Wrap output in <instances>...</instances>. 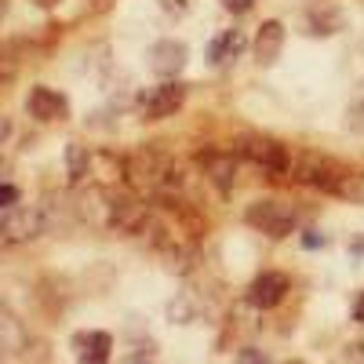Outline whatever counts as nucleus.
<instances>
[{
	"label": "nucleus",
	"mask_w": 364,
	"mask_h": 364,
	"mask_svg": "<svg viewBox=\"0 0 364 364\" xmlns=\"http://www.w3.org/2000/svg\"><path fill=\"white\" fill-rule=\"evenodd\" d=\"M128 175H132V182H135L139 190L157 193V197H168L178 186V175H175L171 157H164L161 149H154V146H146V149H139V154H132Z\"/></svg>",
	"instance_id": "nucleus-1"
},
{
	"label": "nucleus",
	"mask_w": 364,
	"mask_h": 364,
	"mask_svg": "<svg viewBox=\"0 0 364 364\" xmlns=\"http://www.w3.org/2000/svg\"><path fill=\"white\" fill-rule=\"evenodd\" d=\"M245 219H248V226H255V230L266 233V237H288V233L295 230V223H299L295 208H291L288 200H277V197L255 200V204L245 211Z\"/></svg>",
	"instance_id": "nucleus-2"
},
{
	"label": "nucleus",
	"mask_w": 364,
	"mask_h": 364,
	"mask_svg": "<svg viewBox=\"0 0 364 364\" xmlns=\"http://www.w3.org/2000/svg\"><path fill=\"white\" fill-rule=\"evenodd\" d=\"M237 146H240V157L252 161V164L262 168V171H269V175H281V171L291 168L288 149H284L277 139H269V135H245Z\"/></svg>",
	"instance_id": "nucleus-3"
},
{
	"label": "nucleus",
	"mask_w": 364,
	"mask_h": 364,
	"mask_svg": "<svg viewBox=\"0 0 364 364\" xmlns=\"http://www.w3.org/2000/svg\"><path fill=\"white\" fill-rule=\"evenodd\" d=\"M48 230L44 223V211L41 208H8L4 219H0V240H8V245H22V240H33Z\"/></svg>",
	"instance_id": "nucleus-4"
},
{
	"label": "nucleus",
	"mask_w": 364,
	"mask_h": 364,
	"mask_svg": "<svg viewBox=\"0 0 364 364\" xmlns=\"http://www.w3.org/2000/svg\"><path fill=\"white\" fill-rule=\"evenodd\" d=\"M149 223V208L135 193H109V230L139 233Z\"/></svg>",
	"instance_id": "nucleus-5"
},
{
	"label": "nucleus",
	"mask_w": 364,
	"mask_h": 364,
	"mask_svg": "<svg viewBox=\"0 0 364 364\" xmlns=\"http://www.w3.org/2000/svg\"><path fill=\"white\" fill-rule=\"evenodd\" d=\"M288 291H291V281L284 277V273L266 269V273H259V277L248 284V302L259 306V310H273V306H281V302H284Z\"/></svg>",
	"instance_id": "nucleus-6"
},
{
	"label": "nucleus",
	"mask_w": 364,
	"mask_h": 364,
	"mask_svg": "<svg viewBox=\"0 0 364 364\" xmlns=\"http://www.w3.org/2000/svg\"><path fill=\"white\" fill-rule=\"evenodd\" d=\"M295 178L306 182V186H317V190L336 193L343 175H339V168L331 164V161H324V157H317V154H302V157L295 161Z\"/></svg>",
	"instance_id": "nucleus-7"
},
{
	"label": "nucleus",
	"mask_w": 364,
	"mask_h": 364,
	"mask_svg": "<svg viewBox=\"0 0 364 364\" xmlns=\"http://www.w3.org/2000/svg\"><path fill=\"white\" fill-rule=\"evenodd\" d=\"M182 102H186V87L175 84V80H168V84L154 87V95L146 99V120H164V117L178 113Z\"/></svg>",
	"instance_id": "nucleus-8"
},
{
	"label": "nucleus",
	"mask_w": 364,
	"mask_h": 364,
	"mask_svg": "<svg viewBox=\"0 0 364 364\" xmlns=\"http://www.w3.org/2000/svg\"><path fill=\"white\" fill-rule=\"evenodd\" d=\"M26 106H29V113H33L37 120H63V117L70 113V102H66V95H63V91L44 87V84L29 91Z\"/></svg>",
	"instance_id": "nucleus-9"
},
{
	"label": "nucleus",
	"mask_w": 364,
	"mask_h": 364,
	"mask_svg": "<svg viewBox=\"0 0 364 364\" xmlns=\"http://www.w3.org/2000/svg\"><path fill=\"white\" fill-rule=\"evenodd\" d=\"M182 66H186V44L157 41L154 48H149V70H154L157 77H175V73H182Z\"/></svg>",
	"instance_id": "nucleus-10"
},
{
	"label": "nucleus",
	"mask_w": 364,
	"mask_h": 364,
	"mask_svg": "<svg viewBox=\"0 0 364 364\" xmlns=\"http://www.w3.org/2000/svg\"><path fill=\"white\" fill-rule=\"evenodd\" d=\"M255 58L262 66H269V63H277L281 58V51H284V26L277 22V18H269V22H262L259 26V33H255Z\"/></svg>",
	"instance_id": "nucleus-11"
},
{
	"label": "nucleus",
	"mask_w": 364,
	"mask_h": 364,
	"mask_svg": "<svg viewBox=\"0 0 364 364\" xmlns=\"http://www.w3.org/2000/svg\"><path fill=\"white\" fill-rule=\"evenodd\" d=\"M77 215L87 223V226H109V193L106 190H87L73 200Z\"/></svg>",
	"instance_id": "nucleus-12"
},
{
	"label": "nucleus",
	"mask_w": 364,
	"mask_h": 364,
	"mask_svg": "<svg viewBox=\"0 0 364 364\" xmlns=\"http://www.w3.org/2000/svg\"><path fill=\"white\" fill-rule=\"evenodd\" d=\"M240 51H245V33L240 29H226V33H219L215 41L208 44V66H230L233 58H240Z\"/></svg>",
	"instance_id": "nucleus-13"
},
{
	"label": "nucleus",
	"mask_w": 364,
	"mask_h": 364,
	"mask_svg": "<svg viewBox=\"0 0 364 364\" xmlns=\"http://www.w3.org/2000/svg\"><path fill=\"white\" fill-rule=\"evenodd\" d=\"M200 168H204V175L219 186V193H230V186H233V157L230 154H219V149H204L200 154Z\"/></svg>",
	"instance_id": "nucleus-14"
},
{
	"label": "nucleus",
	"mask_w": 364,
	"mask_h": 364,
	"mask_svg": "<svg viewBox=\"0 0 364 364\" xmlns=\"http://www.w3.org/2000/svg\"><path fill=\"white\" fill-rule=\"evenodd\" d=\"M22 350H26V328H22V321L8 306H0V357H15Z\"/></svg>",
	"instance_id": "nucleus-15"
},
{
	"label": "nucleus",
	"mask_w": 364,
	"mask_h": 364,
	"mask_svg": "<svg viewBox=\"0 0 364 364\" xmlns=\"http://www.w3.org/2000/svg\"><path fill=\"white\" fill-rule=\"evenodd\" d=\"M73 346L80 360H106L113 350V336L109 331H80V336H73Z\"/></svg>",
	"instance_id": "nucleus-16"
},
{
	"label": "nucleus",
	"mask_w": 364,
	"mask_h": 364,
	"mask_svg": "<svg viewBox=\"0 0 364 364\" xmlns=\"http://www.w3.org/2000/svg\"><path fill=\"white\" fill-rule=\"evenodd\" d=\"M343 200L350 204H364V171H353V175H343L339 178V190H336Z\"/></svg>",
	"instance_id": "nucleus-17"
},
{
	"label": "nucleus",
	"mask_w": 364,
	"mask_h": 364,
	"mask_svg": "<svg viewBox=\"0 0 364 364\" xmlns=\"http://www.w3.org/2000/svg\"><path fill=\"white\" fill-rule=\"evenodd\" d=\"M87 161H91V157H87L84 146H77V142L66 146V168H70V178H73V182H80V178L87 175Z\"/></svg>",
	"instance_id": "nucleus-18"
},
{
	"label": "nucleus",
	"mask_w": 364,
	"mask_h": 364,
	"mask_svg": "<svg viewBox=\"0 0 364 364\" xmlns=\"http://www.w3.org/2000/svg\"><path fill=\"white\" fill-rule=\"evenodd\" d=\"M154 360H157V346L154 343H142V346L124 353V364H154Z\"/></svg>",
	"instance_id": "nucleus-19"
},
{
	"label": "nucleus",
	"mask_w": 364,
	"mask_h": 364,
	"mask_svg": "<svg viewBox=\"0 0 364 364\" xmlns=\"http://www.w3.org/2000/svg\"><path fill=\"white\" fill-rule=\"evenodd\" d=\"M237 364H269V353H262L259 346H245L237 350Z\"/></svg>",
	"instance_id": "nucleus-20"
},
{
	"label": "nucleus",
	"mask_w": 364,
	"mask_h": 364,
	"mask_svg": "<svg viewBox=\"0 0 364 364\" xmlns=\"http://www.w3.org/2000/svg\"><path fill=\"white\" fill-rule=\"evenodd\" d=\"M18 204V190L11 186V182H0V211H8Z\"/></svg>",
	"instance_id": "nucleus-21"
},
{
	"label": "nucleus",
	"mask_w": 364,
	"mask_h": 364,
	"mask_svg": "<svg viewBox=\"0 0 364 364\" xmlns=\"http://www.w3.org/2000/svg\"><path fill=\"white\" fill-rule=\"evenodd\" d=\"M223 4H226V11H233V15H245L255 0H223Z\"/></svg>",
	"instance_id": "nucleus-22"
},
{
	"label": "nucleus",
	"mask_w": 364,
	"mask_h": 364,
	"mask_svg": "<svg viewBox=\"0 0 364 364\" xmlns=\"http://www.w3.org/2000/svg\"><path fill=\"white\" fill-rule=\"evenodd\" d=\"M164 11L168 15H182L186 11V0H164Z\"/></svg>",
	"instance_id": "nucleus-23"
},
{
	"label": "nucleus",
	"mask_w": 364,
	"mask_h": 364,
	"mask_svg": "<svg viewBox=\"0 0 364 364\" xmlns=\"http://www.w3.org/2000/svg\"><path fill=\"white\" fill-rule=\"evenodd\" d=\"M8 58H11L8 51H0V77H11L15 73V63H8Z\"/></svg>",
	"instance_id": "nucleus-24"
},
{
	"label": "nucleus",
	"mask_w": 364,
	"mask_h": 364,
	"mask_svg": "<svg viewBox=\"0 0 364 364\" xmlns=\"http://www.w3.org/2000/svg\"><path fill=\"white\" fill-rule=\"evenodd\" d=\"M353 321L357 324H364V291L357 295V302H353Z\"/></svg>",
	"instance_id": "nucleus-25"
},
{
	"label": "nucleus",
	"mask_w": 364,
	"mask_h": 364,
	"mask_svg": "<svg viewBox=\"0 0 364 364\" xmlns=\"http://www.w3.org/2000/svg\"><path fill=\"white\" fill-rule=\"evenodd\" d=\"M353 128H360V132H364V102H360V106H353Z\"/></svg>",
	"instance_id": "nucleus-26"
},
{
	"label": "nucleus",
	"mask_w": 364,
	"mask_h": 364,
	"mask_svg": "<svg viewBox=\"0 0 364 364\" xmlns=\"http://www.w3.org/2000/svg\"><path fill=\"white\" fill-rule=\"evenodd\" d=\"M11 135V124H8V117H0V142H4Z\"/></svg>",
	"instance_id": "nucleus-27"
},
{
	"label": "nucleus",
	"mask_w": 364,
	"mask_h": 364,
	"mask_svg": "<svg viewBox=\"0 0 364 364\" xmlns=\"http://www.w3.org/2000/svg\"><path fill=\"white\" fill-rule=\"evenodd\" d=\"M33 4H41V8H55L58 0H33Z\"/></svg>",
	"instance_id": "nucleus-28"
},
{
	"label": "nucleus",
	"mask_w": 364,
	"mask_h": 364,
	"mask_svg": "<svg viewBox=\"0 0 364 364\" xmlns=\"http://www.w3.org/2000/svg\"><path fill=\"white\" fill-rule=\"evenodd\" d=\"M4 11H8V0H0V18H4Z\"/></svg>",
	"instance_id": "nucleus-29"
},
{
	"label": "nucleus",
	"mask_w": 364,
	"mask_h": 364,
	"mask_svg": "<svg viewBox=\"0 0 364 364\" xmlns=\"http://www.w3.org/2000/svg\"><path fill=\"white\" fill-rule=\"evenodd\" d=\"M80 364H106V360H80Z\"/></svg>",
	"instance_id": "nucleus-30"
},
{
	"label": "nucleus",
	"mask_w": 364,
	"mask_h": 364,
	"mask_svg": "<svg viewBox=\"0 0 364 364\" xmlns=\"http://www.w3.org/2000/svg\"><path fill=\"white\" fill-rule=\"evenodd\" d=\"M288 364H302V360H288Z\"/></svg>",
	"instance_id": "nucleus-31"
}]
</instances>
